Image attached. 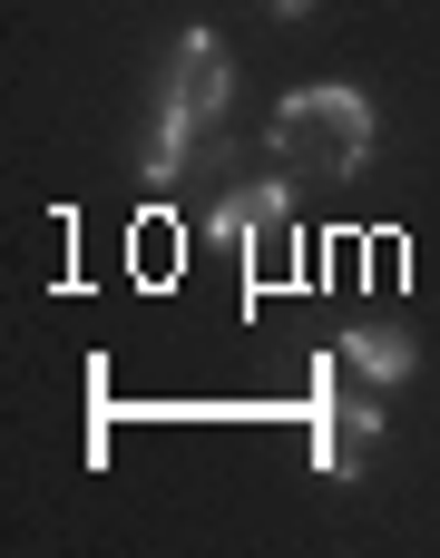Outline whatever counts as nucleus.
<instances>
[{"mask_svg":"<svg viewBox=\"0 0 440 558\" xmlns=\"http://www.w3.org/2000/svg\"><path fill=\"white\" fill-rule=\"evenodd\" d=\"M333 353H343V363H353L363 383H412V363H421V343H412L402 324H353V333H343Z\"/></svg>","mask_w":440,"mask_h":558,"instance_id":"39448f33","label":"nucleus"},{"mask_svg":"<svg viewBox=\"0 0 440 558\" xmlns=\"http://www.w3.org/2000/svg\"><path fill=\"white\" fill-rule=\"evenodd\" d=\"M265 147H274V167H284L294 186H343V177L372 157V98H363L353 78H314V88H294V98L274 108Z\"/></svg>","mask_w":440,"mask_h":558,"instance_id":"f257e3e1","label":"nucleus"},{"mask_svg":"<svg viewBox=\"0 0 440 558\" xmlns=\"http://www.w3.org/2000/svg\"><path fill=\"white\" fill-rule=\"evenodd\" d=\"M372 441H382V402L372 392H343L333 383V353L314 363V461L333 471V481H353L363 461H372Z\"/></svg>","mask_w":440,"mask_h":558,"instance_id":"20e7f679","label":"nucleus"},{"mask_svg":"<svg viewBox=\"0 0 440 558\" xmlns=\"http://www.w3.org/2000/svg\"><path fill=\"white\" fill-rule=\"evenodd\" d=\"M284 206H294V177H284V167H274V177H245V186H225V196H216L206 235H216V245H235L245 265L284 275Z\"/></svg>","mask_w":440,"mask_h":558,"instance_id":"7ed1b4c3","label":"nucleus"},{"mask_svg":"<svg viewBox=\"0 0 440 558\" xmlns=\"http://www.w3.org/2000/svg\"><path fill=\"white\" fill-rule=\"evenodd\" d=\"M274 10H284V20H304V10H314V0H274Z\"/></svg>","mask_w":440,"mask_h":558,"instance_id":"423d86ee","label":"nucleus"},{"mask_svg":"<svg viewBox=\"0 0 440 558\" xmlns=\"http://www.w3.org/2000/svg\"><path fill=\"white\" fill-rule=\"evenodd\" d=\"M235 108V59L216 29H176V59H167V128H186L196 147L216 137V118Z\"/></svg>","mask_w":440,"mask_h":558,"instance_id":"f03ea898","label":"nucleus"}]
</instances>
